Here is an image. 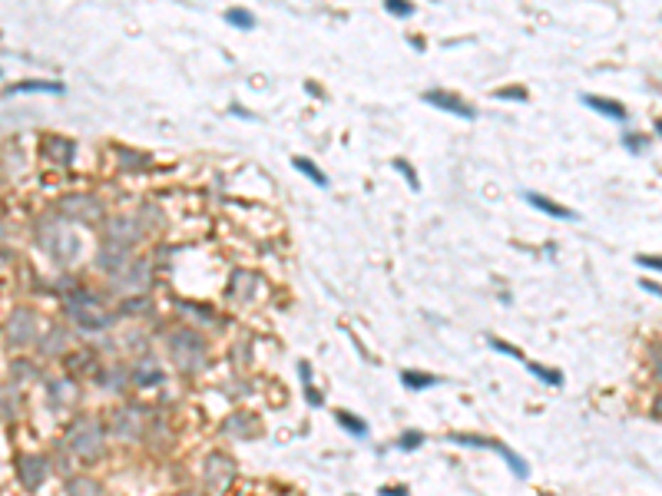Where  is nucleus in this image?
<instances>
[{
  "label": "nucleus",
  "mask_w": 662,
  "mask_h": 496,
  "mask_svg": "<svg viewBox=\"0 0 662 496\" xmlns=\"http://www.w3.org/2000/svg\"><path fill=\"white\" fill-rule=\"evenodd\" d=\"M67 315L73 318L83 331H106V328H113V321H116L113 311H103L100 301H96L93 295H87V291H73V295L67 298Z\"/></svg>",
  "instance_id": "f257e3e1"
},
{
  "label": "nucleus",
  "mask_w": 662,
  "mask_h": 496,
  "mask_svg": "<svg viewBox=\"0 0 662 496\" xmlns=\"http://www.w3.org/2000/svg\"><path fill=\"white\" fill-rule=\"evenodd\" d=\"M169 354L179 371H199L205 364V341L192 328H179L176 334H169Z\"/></svg>",
  "instance_id": "f03ea898"
},
{
  "label": "nucleus",
  "mask_w": 662,
  "mask_h": 496,
  "mask_svg": "<svg viewBox=\"0 0 662 496\" xmlns=\"http://www.w3.org/2000/svg\"><path fill=\"white\" fill-rule=\"evenodd\" d=\"M67 447L80 460H96L106 450V430L96 420H77L67 430Z\"/></svg>",
  "instance_id": "7ed1b4c3"
},
{
  "label": "nucleus",
  "mask_w": 662,
  "mask_h": 496,
  "mask_svg": "<svg viewBox=\"0 0 662 496\" xmlns=\"http://www.w3.org/2000/svg\"><path fill=\"white\" fill-rule=\"evenodd\" d=\"M40 239H43V248H47L57 262H73V258H77L80 242L70 235V229L63 225V222H50V225H43Z\"/></svg>",
  "instance_id": "20e7f679"
},
{
  "label": "nucleus",
  "mask_w": 662,
  "mask_h": 496,
  "mask_svg": "<svg viewBox=\"0 0 662 496\" xmlns=\"http://www.w3.org/2000/svg\"><path fill=\"white\" fill-rule=\"evenodd\" d=\"M202 480H205L209 490L222 493V490H229L232 480H235V463H232L229 457H222V453H212V457L205 460V467H202Z\"/></svg>",
  "instance_id": "39448f33"
},
{
  "label": "nucleus",
  "mask_w": 662,
  "mask_h": 496,
  "mask_svg": "<svg viewBox=\"0 0 662 496\" xmlns=\"http://www.w3.org/2000/svg\"><path fill=\"white\" fill-rule=\"evenodd\" d=\"M110 285H113V291H146V285H149V265L133 258L129 265H123L110 278Z\"/></svg>",
  "instance_id": "423d86ee"
},
{
  "label": "nucleus",
  "mask_w": 662,
  "mask_h": 496,
  "mask_svg": "<svg viewBox=\"0 0 662 496\" xmlns=\"http://www.w3.org/2000/svg\"><path fill=\"white\" fill-rule=\"evenodd\" d=\"M37 315L30 311V308H17L14 315L7 318V344H30L33 338H37Z\"/></svg>",
  "instance_id": "0eeeda50"
},
{
  "label": "nucleus",
  "mask_w": 662,
  "mask_h": 496,
  "mask_svg": "<svg viewBox=\"0 0 662 496\" xmlns=\"http://www.w3.org/2000/svg\"><path fill=\"white\" fill-rule=\"evenodd\" d=\"M60 212H63L70 222H93L103 215V205H100L93 195H70V199L60 202Z\"/></svg>",
  "instance_id": "6e6552de"
},
{
  "label": "nucleus",
  "mask_w": 662,
  "mask_h": 496,
  "mask_svg": "<svg viewBox=\"0 0 662 496\" xmlns=\"http://www.w3.org/2000/svg\"><path fill=\"white\" fill-rule=\"evenodd\" d=\"M113 427H116V437H123V440H139V433L146 430L143 411H139V407H123V411H116Z\"/></svg>",
  "instance_id": "1a4fd4ad"
},
{
  "label": "nucleus",
  "mask_w": 662,
  "mask_h": 496,
  "mask_svg": "<svg viewBox=\"0 0 662 496\" xmlns=\"http://www.w3.org/2000/svg\"><path fill=\"white\" fill-rule=\"evenodd\" d=\"M17 480L20 487L37 490L43 480H47V460L43 457H20L17 460Z\"/></svg>",
  "instance_id": "9d476101"
},
{
  "label": "nucleus",
  "mask_w": 662,
  "mask_h": 496,
  "mask_svg": "<svg viewBox=\"0 0 662 496\" xmlns=\"http://www.w3.org/2000/svg\"><path fill=\"white\" fill-rule=\"evenodd\" d=\"M100 265L110 271V275H116L123 265H129L133 258H129V245H119V242H106L103 248H100V258H96Z\"/></svg>",
  "instance_id": "9b49d317"
},
{
  "label": "nucleus",
  "mask_w": 662,
  "mask_h": 496,
  "mask_svg": "<svg viewBox=\"0 0 662 496\" xmlns=\"http://www.w3.org/2000/svg\"><path fill=\"white\" fill-rule=\"evenodd\" d=\"M139 239V225L133 219H110L106 222V242H119V245H133Z\"/></svg>",
  "instance_id": "f8f14e48"
},
{
  "label": "nucleus",
  "mask_w": 662,
  "mask_h": 496,
  "mask_svg": "<svg viewBox=\"0 0 662 496\" xmlns=\"http://www.w3.org/2000/svg\"><path fill=\"white\" fill-rule=\"evenodd\" d=\"M431 106H441V109H447V113H454V116H464V119H474V106H467L464 99H457V96H451V93H427L424 96Z\"/></svg>",
  "instance_id": "ddd939ff"
},
{
  "label": "nucleus",
  "mask_w": 662,
  "mask_h": 496,
  "mask_svg": "<svg viewBox=\"0 0 662 496\" xmlns=\"http://www.w3.org/2000/svg\"><path fill=\"white\" fill-rule=\"evenodd\" d=\"M163 377H166L163 367H159L153 357H143V361L136 364V371H133V381L139 384V387H153V384H159Z\"/></svg>",
  "instance_id": "4468645a"
},
{
  "label": "nucleus",
  "mask_w": 662,
  "mask_h": 496,
  "mask_svg": "<svg viewBox=\"0 0 662 496\" xmlns=\"http://www.w3.org/2000/svg\"><path fill=\"white\" fill-rule=\"evenodd\" d=\"M255 275H249V271H235L229 281V295L235 298V301H252V295H255Z\"/></svg>",
  "instance_id": "2eb2a0df"
},
{
  "label": "nucleus",
  "mask_w": 662,
  "mask_h": 496,
  "mask_svg": "<svg viewBox=\"0 0 662 496\" xmlns=\"http://www.w3.org/2000/svg\"><path fill=\"white\" fill-rule=\"evenodd\" d=\"M222 430H225L229 437H235V440L255 437V420H252L249 414H235V417H229L225 424H222Z\"/></svg>",
  "instance_id": "dca6fc26"
},
{
  "label": "nucleus",
  "mask_w": 662,
  "mask_h": 496,
  "mask_svg": "<svg viewBox=\"0 0 662 496\" xmlns=\"http://www.w3.org/2000/svg\"><path fill=\"white\" fill-rule=\"evenodd\" d=\"M527 202L533 205V209L553 215V219H576V212H570L567 205H557L553 199H543V195H537V192H527Z\"/></svg>",
  "instance_id": "f3484780"
},
{
  "label": "nucleus",
  "mask_w": 662,
  "mask_h": 496,
  "mask_svg": "<svg viewBox=\"0 0 662 496\" xmlns=\"http://www.w3.org/2000/svg\"><path fill=\"white\" fill-rule=\"evenodd\" d=\"M589 109H596V113H603L606 119H616V123H623L626 119V109L619 103H613V99H603V96H586L583 99Z\"/></svg>",
  "instance_id": "a211bd4d"
},
{
  "label": "nucleus",
  "mask_w": 662,
  "mask_h": 496,
  "mask_svg": "<svg viewBox=\"0 0 662 496\" xmlns=\"http://www.w3.org/2000/svg\"><path fill=\"white\" fill-rule=\"evenodd\" d=\"M67 496H106L103 493V487L96 483V480H90V477H73L67 483Z\"/></svg>",
  "instance_id": "6ab92c4d"
},
{
  "label": "nucleus",
  "mask_w": 662,
  "mask_h": 496,
  "mask_svg": "<svg viewBox=\"0 0 662 496\" xmlns=\"http://www.w3.org/2000/svg\"><path fill=\"white\" fill-rule=\"evenodd\" d=\"M40 351L43 354H50V357H57V354H63L67 351V331L63 328H53V331L40 341Z\"/></svg>",
  "instance_id": "aec40b11"
},
{
  "label": "nucleus",
  "mask_w": 662,
  "mask_h": 496,
  "mask_svg": "<svg viewBox=\"0 0 662 496\" xmlns=\"http://www.w3.org/2000/svg\"><path fill=\"white\" fill-rule=\"evenodd\" d=\"M37 90H43V93H63V86L53 83V80H27V83H14L7 90V93H37Z\"/></svg>",
  "instance_id": "412c9836"
},
{
  "label": "nucleus",
  "mask_w": 662,
  "mask_h": 496,
  "mask_svg": "<svg viewBox=\"0 0 662 496\" xmlns=\"http://www.w3.org/2000/svg\"><path fill=\"white\" fill-rule=\"evenodd\" d=\"M292 163H295V169H298V172H305V176H308L311 182H315V185H328V179L321 176V172H318V166L311 163V159H305V156H295Z\"/></svg>",
  "instance_id": "4be33fe9"
},
{
  "label": "nucleus",
  "mask_w": 662,
  "mask_h": 496,
  "mask_svg": "<svg viewBox=\"0 0 662 496\" xmlns=\"http://www.w3.org/2000/svg\"><path fill=\"white\" fill-rule=\"evenodd\" d=\"M47 153L57 156L60 163H70V156H73V146L67 143V139H50L47 143Z\"/></svg>",
  "instance_id": "5701e85b"
},
{
  "label": "nucleus",
  "mask_w": 662,
  "mask_h": 496,
  "mask_svg": "<svg viewBox=\"0 0 662 496\" xmlns=\"http://www.w3.org/2000/svg\"><path fill=\"white\" fill-rule=\"evenodd\" d=\"M338 424H341V427H348L351 433H358V437H365V433H368V424H365V420L351 417V414H338Z\"/></svg>",
  "instance_id": "b1692460"
},
{
  "label": "nucleus",
  "mask_w": 662,
  "mask_h": 496,
  "mask_svg": "<svg viewBox=\"0 0 662 496\" xmlns=\"http://www.w3.org/2000/svg\"><path fill=\"white\" fill-rule=\"evenodd\" d=\"M404 384H407V387H431V384H437V377L417 374V371H404Z\"/></svg>",
  "instance_id": "393cba45"
},
{
  "label": "nucleus",
  "mask_w": 662,
  "mask_h": 496,
  "mask_svg": "<svg viewBox=\"0 0 662 496\" xmlns=\"http://www.w3.org/2000/svg\"><path fill=\"white\" fill-rule=\"evenodd\" d=\"M225 20H229L232 27H245V30H249L252 23H255V20H252L249 14H245V10H229V14H225Z\"/></svg>",
  "instance_id": "a878e982"
},
{
  "label": "nucleus",
  "mask_w": 662,
  "mask_h": 496,
  "mask_svg": "<svg viewBox=\"0 0 662 496\" xmlns=\"http://www.w3.org/2000/svg\"><path fill=\"white\" fill-rule=\"evenodd\" d=\"M384 7L391 10V14H397V17H407V14H414V4H407V0H384Z\"/></svg>",
  "instance_id": "bb28decb"
},
{
  "label": "nucleus",
  "mask_w": 662,
  "mask_h": 496,
  "mask_svg": "<svg viewBox=\"0 0 662 496\" xmlns=\"http://www.w3.org/2000/svg\"><path fill=\"white\" fill-rule=\"evenodd\" d=\"M497 450H500V453H503V457H507L510 470H517V477H527V467L520 463V457H513V453H510V450H503V447H497Z\"/></svg>",
  "instance_id": "cd10ccee"
},
{
  "label": "nucleus",
  "mask_w": 662,
  "mask_h": 496,
  "mask_svg": "<svg viewBox=\"0 0 662 496\" xmlns=\"http://www.w3.org/2000/svg\"><path fill=\"white\" fill-rule=\"evenodd\" d=\"M149 308V298H133L129 305H123V311L126 315H136V311H146Z\"/></svg>",
  "instance_id": "c85d7f7f"
},
{
  "label": "nucleus",
  "mask_w": 662,
  "mask_h": 496,
  "mask_svg": "<svg viewBox=\"0 0 662 496\" xmlns=\"http://www.w3.org/2000/svg\"><path fill=\"white\" fill-rule=\"evenodd\" d=\"M394 166H397V169L404 172V179H411V185H414V189H417V185H421V182H417V176H414V172H411V166L404 163V159H394Z\"/></svg>",
  "instance_id": "c756f323"
},
{
  "label": "nucleus",
  "mask_w": 662,
  "mask_h": 496,
  "mask_svg": "<svg viewBox=\"0 0 662 496\" xmlns=\"http://www.w3.org/2000/svg\"><path fill=\"white\" fill-rule=\"evenodd\" d=\"M490 344H493V347H497V351L510 354V357H520V351H517V347H510V344H503V341H490Z\"/></svg>",
  "instance_id": "7c9ffc66"
},
{
  "label": "nucleus",
  "mask_w": 662,
  "mask_h": 496,
  "mask_svg": "<svg viewBox=\"0 0 662 496\" xmlns=\"http://www.w3.org/2000/svg\"><path fill=\"white\" fill-rule=\"evenodd\" d=\"M500 96H503V99H513V96H517V99H527V93H523V90H520V86H517V90H513V86H510L507 93H500Z\"/></svg>",
  "instance_id": "2f4dec72"
},
{
  "label": "nucleus",
  "mask_w": 662,
  "mask_h": 496,
  "mask_svg": "<svg viewBox=\"0 0 662 496\" xmlns=\"http://www.w3.org/2000/svg\"><path fill=\"white\" fill-rule=\"evenodd\" d=\"M639 265H649V268H662V258H639Z\"/></svg>",
  "instance_id": "473e14b6"
},
{
  "label": "nucleus",
  "mask_w": 662,
  "mask_h": 496,
  "mask_svg": "<svg viewBox=\"0 0 662 496\" xmlns=\"http://www.w3.org/2000/svg\"><path fill=\"white\" fill-rule=\"evenodd\" d=\"M417 443H421V437H404V440H401V447H404V450H407V447H417Z\"/></svg>",
  "instance_id": "72a5a7b5"
},
{
  "label": "nucleus",
  "mask_w": 662,
  "mask_h": 496,
  "mask_svg": "<svg viewBox=\"0 0 662 496\" xmlns=\"http://www.w3.org/2000/svg\"><path fill=\"white\" fill-rule=\"evenodd\" d=\"M656 414H659V417H662V394H659V397H656Z\"/></svg>",
  "instance_id": "f704fd0d"
},
{
  "label": "nucleus",
  "mask_w": 662,
  "mask_h": 496,
  "mask_svg": "<svg viewBox=\"0 0 662 496\" xmlns=\"http://www.w3.org/2000/svg\"><path fill=\"white\" fill-rule=\"evenodd\" d=\"M179 496H199V493H196V490H186V493H179Z\"/></svg>",
  "instance_id": "c9c22d12"
},
{
  "label": "nucleus",
  "mask_w": 662,
  "mask_h": 496,
  "mask_svg": "<svg viewBox=\"0 0 662 496\" xmlns=\"http://www.w3.org/2000/svg\"><path fill=\"white\" fill-rule=\"evenodd\" d=\"M656 367H659V374H662V357H656Z\"/></svg>",
  "instance_id": "e433bc0d"
},
{
  "label": "nucleus",
  "mask_w": 662,
  "mask_h": 496,
  "mask_svg": "<svg viewBox=\"0 0 662 496\" xmlns=\"http://www.w3.org/2000/svg\"><path fill=\"white\" fill-rule=\"evenodd\" d=\"M656 129H659V133H662V123H659V126H656Z\"/></svg>",
  "instance_id": "4c0bfd02"
}]
</instances>
